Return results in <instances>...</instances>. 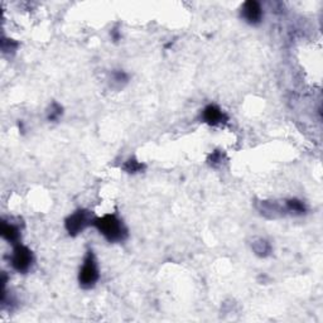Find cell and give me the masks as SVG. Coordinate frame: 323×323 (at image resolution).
<instances>
[{"label": "cell", "instance_id": "6", "mask_svg": "<svg viewBox=\"0 0 323 323\" xmlns=\"http://www.w3.org/2000/svg\"><path fill=\"white\" fill-rule=\"evenodd\" d=\"M201 120L205 124L211 126H218L226 124L228 121V116L226 115L225 111L222 109L218 108L215 104H210V105L205 106L203 110L201 111Z\"/></svg>", "mask_w": 323, "mask_h": 323}, {"label": "cell", "instance_id": "3", "mask_svg": "<svg viewBox=\"0 0 323 323\" xmlns=\"http://www.w3.org/2000/svg\"><path fill=\"white\" fill-rule=\"evenodd\" d=\"M94 220H95V216L90 210L78 208L64 220V228L68 235L77 236L83 233L88 227L93 226Z\"/></svg>", "mask_w": 323, "mask_h": 323}, {"label": "cell", "instance_id": "12", "mask_svg": "<svg viewBox=\"0 0 323 323\" xmlns=\"http://www.w3.org/2000/svg\"><path fill=\"white\" fill-rule=\"evenodd\" d=\"M111 79H113L114 85L123 86L129 81V74L123 69H114L111 72Z\"/></svg>", "mask_w": 323, "mask_h": 323}, {"label": "cell", "instance_id": "10", "mask_svg": "<svg viewBox=\"0 0 323 323\" xmlns=\"http://www.w3.org/2000/svg\"><path fill=\"white\" fill-rule=\"evenodd\" d=\"M121 168H123L124 172L129 173V175H136V173L143 172L145 170V166L140 160H138V159L129 158L128 160H125V163H124Z\"/></svg>", "mask_w": 323, "mask_h": 323}, {"label": "cell", "instance_id": "5", "mask_svg": "<svg viewBox=\"0 0 323 323\" xmlns=\"http://www.w3.org/2000/svg\"><path fill=\"white\" fill-rule=\"evenodd\" d=\"M241 18L250 26H259L264 18V11L259 2L249 0L241 7Z\"/></svg>", "mask_w": 323, "mask_h": 323}, {"label": "cell", "instance_id": "13", "mask_svg": "<svg viewBox=\"0 0 323 323\" xmlns=\"http://www.w3.org/2000/svg\"><path fill=\"white\" fill-rule=\"evenodd\" d=\"M208 165L213 168L220 167L223 163V153L221 150H213L207 159Z\"/></svg>", "mask_w": 323, "mask_h": 323}, {"label": "cell", "instance_id": "8", "mask_svg": "<svg viewBox=\"0 0 323 323\" xmlns=\"http://www.w3.org/2000/svg\"><path fill=\"white\" fill-rule=\"evenodd\" d=\"M284 212L290 213V215H304L307 212V206L303 201L298 200V198H289V200L285 201L284 203Z\"/></svg>", "mask_w": 323, "mask_h": 323}, {"label": "cell", "instance_id": "9", "mask_svg": "<svg viewBox=\"0 0 323 323\" xmlns=\"http://www.w3.org/2000/svg\"><path fill=\"white\" fill-rule=\"evenodd\" d=\"M253 250H254L258 257L267 258L272 254V245L264 238H259L255 243H253Z\"/></svg>", "mask_w": 323, "mask_h": 323}, {"label": "cell", "instance_id": "1", "mask_svg": "<svg viewBox=\"0 0 323 323\" xmlns=\"http://www.w3.org/2000/svg\"><path fill=\"white\" fill-rule=\"evenodd\" d=\"M93 226L109 243H124L129 236V230L124 221L116 213H106L101 217H95Z\"/></svg>", "mask_w": 323, "mask_h": 323}, {"label": "cell", "instance_id": "4", "mask_svg": "<svg viewBox=\"0 0 323 323\" xmlns=\"http://www.w3.org/2000/svg\"><path fill=\"white\" fill-rule=\"evenodd\" d=\"M9 262H11L12 268H13L16 272L26 274V273H28L29 270L32 269V267H33L34 254L28 247L22 245L21 243H19V244L13 245V252H12Z\"/></svg>", "mask_w": 323, "mask_h": 323}, {"label": "cell", "instance_id": "11", "mask_svg": "<svg viewBox=\"0 0 323 323\" xmlns=\"http://www.w3.org/2000/svg\"><path fill=\"white\" fill-rule=\"evenodd\" d=\"M63 115V108L58 103H52L47 111V120L48 121H58Z\"/></svg>", "mask_w": 323, "mask_h": 323}, {"label": "cell", "instance_id": "7", "mask_svg": "<svg viewBox=\"0 0 323 323\" xmlns=\"http://www.w3.org/2000/svg\"><path fill=\"white\" fill-rule=\"evenodd\" d=\"M0 232H2V236H3L4 240L11 243L12 245L19 244L22 230H21V226H19L17 222H13V221L11 220H3L2 221Z\"/></svg>", "mask_w": 323, "mask_h": 323}, {"label": "cell", "instance_id": "14", "mask_svg": "<svg viewBox=\"0 0 323 323\" xmlns=\"http://www.w3.org/2000/svg\"><path fill=\"white\" fill-rule=\"evenodd\" d=\"M18 46V42L13 41V39L3 38V41H2V49H3L4 53H7V52H16Z\"/></svg>", "mask_w": 323, "mask_h": 323}, {"label": "cell", "instance_id": "15", "mask_svg": "<svg viewBox=\"0 0 323 323\" xmlns=\"http://www.w3.org/2000/svg\"><path fill=\"white\" fill-rule=\"evenodd\" d=\"M110 36H111V38H113L114 42L120 41V38H121V33L118 28H114L113 31L110 32Z\"/></svg>", "mask_w": 323, "mask_h": 323}, {"label": "cell", "instance_id": "2", "mask_svg": "<svg viewBox=\"0 0 323 323\" xmlns=\"http://www.w3.org/2000/svg\"><path fill=\"white\" fill-rule=\"evenodd\" d=\"M100 280V269L98 260L91 249L88 250L84 258L83 265L78 270V284L83 289H93Z\"/></svg>", "mask_w": 323, "mask_h": 323}]
</instances>
